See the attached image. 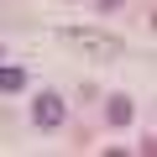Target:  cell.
<instances>
[{
    "label": "cell",
    "mask_w": 157,
    "mask_h": 157,
    "mask_svg": "<svg viewBox=\"0 0 157 157\" xmlns=\"http://www.w3.org/2000/svg\"><path fill=\"white\" fill-rule=\"evenodd\" d=\"M58 42L84 47V52H94V58H121V52H126V42H121L115 32H100V26H63Z\"/></svg>",
    "instance_id": "obj_1"
},
{
    "label": "cell",
    "mask_w": 157,
    "mask_h": 157,
    "mask_svg": "<svg viewBox=\"0 0 157 157\" xmlns=\"http://www.w3.org/2000/svg\"><path fill=\"white\" fill-rule=\"evenodd\" d=\"M63 121H68V105H63V94H58V89H42V94L32 100V126H37V131H58Z\"/></svg>",
    "instance_id": "obj_2"
},
{
    "label": "cell",
    "mask_w": 157,
    "mask_h": 157,
    "mask_svg": "<svg viewBox=\"0 0 157 157\" xmlns=\"http://www.w3.org/2000/svg\"><path fill=\"white\" fill-rule=\"evenodd\" d=\"M105 115H110V126H131V115H136V105H131V94H110V105H105Z\"/></svg>",
    "instance_id": "obj_3"
},
{
    "label": "cell",
    "mask_w": 157,
    "mask_h": 157,
    "mask_svg": "<svg viewBox=\"0 0 157 157\" xmlns=\"http://www.w3.org/2000/svg\"><path fill=\"white\" fill-rule=\"evenodd\" d=\"M21 89H26V68L0 63V94H21Z\"/></svg>",
    "instance_id": "obj_4"
},
{
    "label": "cell",
    "mask_w": 157,
    "mask_h": 157,
    "mask_svg": "<svg viewBox=\"0 0 157 157\" xmlns=\"http://www.w3.org/2000/svg\"><path fill=\"white\" fill-rule=\"evenodd\" d=\"M94 6H100V11H115V6H121V0H94Z\"/></svg>",
    "instance_id": "obj_5"
}]
</instances>
